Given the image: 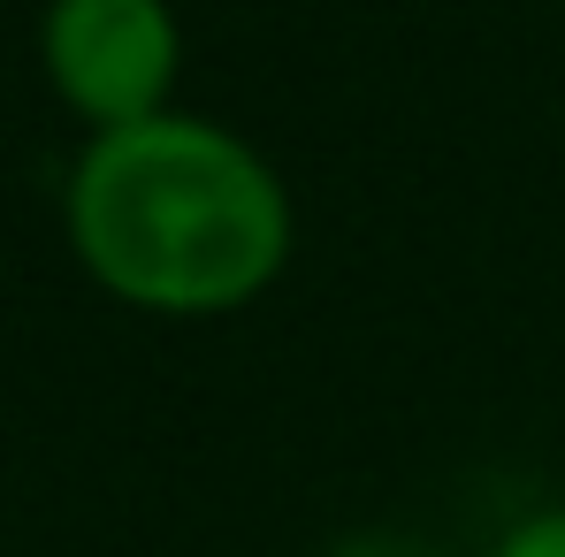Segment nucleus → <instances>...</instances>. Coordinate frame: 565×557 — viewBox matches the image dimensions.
<instances>
[{"instance_id": "nucleus-1", "label": "nucleus", "mask_w": 565, "mask_h": 557, "mask_svg": "<svg viewBox=\"0 0 565 557\" xmlns=\"http://www.w3.org/2000/svg\"><path fill=\"white\" fill-rule=\"evenodd\" d=\"M70 237L115 298L222 313L282 268L290 206L253 146L214 122L153 115L85 153L70 184Z\"/></svg>"}, {"instance_id": "nucleus-2", "label": "nucleus", "mask_w": 565, "mask_h": 557, "mask_svg": "<svg viewBox=\"0 0 565 557\" xmlns=\"http://www.w3.org/2000/svg\"><path fill=\"white\" fill-rule=\"evenodd\" d=\"M46 69H54L62 99L107 130L153 122L169 77H177V23L161 0H54Z\"/></svg>"}, {"instance_id": "nucleus-3", "label": "nucleus", "mask_w": 565, "mask_h": 557, "mask_svg": "<svg viewBox=\"0 0 565 557\" xmlns=\"http://www.w3.org/2000/svg\"><path fill=\"white\" fill-rule=\"evenodd\" d=\"M497 557H565V512H535V519H520Z\"/></svg>"}]
</instances>
